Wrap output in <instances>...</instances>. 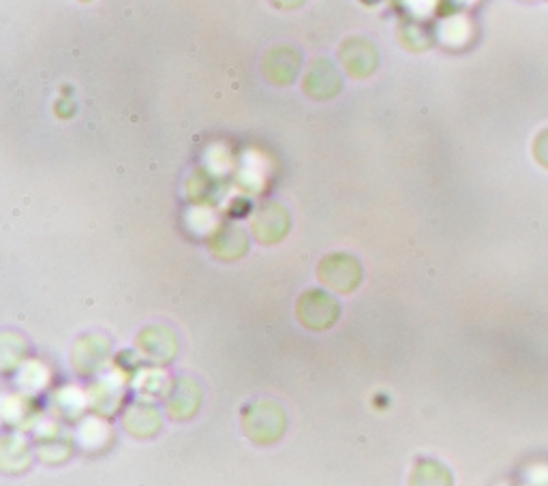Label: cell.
Wrapping results in <instances>:
<instances>
[{
	"mask_svg": "<svg viewBox=\"0 0 548 486\" xmlns=\"http://www.w3.org/2000/svg\"><path fill=\"white\" fill-rule=\"evenodd\" d=\"M360 264L349 255H330L319 266V279L337 292H352L360 283Z\"/></svg>",
	"mask_w": 548,
	"mask_h": 486,
	"instance_id": "2",
	"label": "cell"
},
{
	"mask_svg": "<svg viewBox=\"0 0 548 486\" xmlns=\"http://www.w3.org/2000/svg\"><path fill=\"white\" fill-rule=\"evenodd\" d=\"M534 150H536V159L548 167V129H544L540 135H538V140L534 144Z\"/></svg>",
	"mask_w": 548,
	"mask_h": 486,
	"instance_id": "8",
	"label": "cell"
},
{
	"mask_svg": "<svg viewBox=\"0 0 548 486\" xmlns=\"http://www.w3.org/2000/svg\"><path fill=\"white\" fill-rule=\"evenodd\" d=\"M287 230V212L279 204L264 206L253 219V232L262 242L279 240Z\"/></svg>",
	"mask_w": 548,
	"mask_h": 486,
	"instance_id": "7",
	"label": "cell"
},
{
	"mask_svg": "<svg viewBox=\"0 0 548 486\" xmlns=\"http://www.w3.org/2000/svg\"><path fill=\"white\" fill-rule=\"evenodd\" d=\"M341 60L345 69L356 75V78H364V75L373 73L377 65V54L375 48L364 39H349L341 45Z\"/></svg>",
	"mask_w": 548,
	"mask_h": 486,
	"instance_id": "5",
	"label": "cell"
},
{
	"mask_svg": "<svg viewBox=\"0 0 548 486\" xmlns=\"http://www.w3.org/2000/svg\"><path fill=\"white\" fill-rule=\"evenodd\" d=\"M300 67V56L294 48H277L266 54L264 73L270 82L277 86H287L296 78Z\"/></svg>",
	"mask_w": 548,
	"mask_h": 486,
	"instance_id": "6",
	"label": "cell"
},
{
	"mask_svg": "<svg viewBox=\"0 0 548 486\" xmlns=\"http://www.w3.org/2000/svg\"><path fill=\"white\" fill-rule=\"evenodd\" d=\"M341 88V78L337 69L332 67L330 60L317 58L311 63L307 75H304V90L307 95L315 99H328L339 93Z\"/></svg>",
	"mask_w": 548,
	"mask_h": 486,
	"instance_id": "4",
	"label": "cell"
},
{
	"mask_svg": "<svg viewBox=\"0 0 548 486\" xmlns=\"http://www.w3.org/2000/svg\"><path fill=\"white\" fill-rule=\"evenodd\" d=\"M274 3H277L279 7H296L302 3V0H274Z\"/></svg>",
	"mask_w": 548,
	"mask_h": 486,
	"instance_id": "9",
	"label": "cell"
},
{
	"mask_svg": "<svg viewBox=\"0 0 548 486\" xmlns=\"http://www.w3.org/2000/svg\"><path fill=\"white\" fill-rule=\"evenodd\" d=\"M247 414L260 418V422L245 420V431L249 433L253 442L268 444V442H274V439H279L283 431V414L277 405L262 401L257 405H251L247 409Z\"/></svg>",
	"mask_w": 548,
	"mask_h": 486,
	"instance_id": "3",
	"label": "cell"
},
{
	"mask_svg": "<svg viewBox=\"0 0 548 486\" xmlns=\"http://www.w3.org/2000/svg\"><path fill=\"white\" fill-rule=\"evenodd\" d=\"M298 317H300V322L307 328L324 330V328L332 326L334 320L339 317V305L328 294L313 290V292H307L300 298Z\"/></svg>",
	"mask_w": 548,
	"mask_h": 486,
	"instance_id": "1",
	"label": "cell"
}]
</instances>
